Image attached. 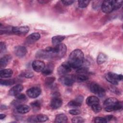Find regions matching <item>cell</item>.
<instances>
[{"label": "cell", "instance_id": "484cf974", "mask_svg": "<svg viewBox=\"0 0 123 123\" xmlns=\"http://www.w3.org/2000/svg\"><path fill=\"white\" fill-rule=\"evenodd\" d=\"M30 105L33 110L35 111H38L40 109V103L38 101H34L32 102Z\"/></svg>", "mask_w": 123, "mask_h": 123}, {"label": "cell", "instance_id": "5bb4252c", "mask_svg": "<svg viewBox=\"0 0 123 123\" xmlns=\"http://www.w3.org/2000/svg\"><path fill=\"white\" fill-rule=\"evenodd\" d=\"M24 87L21 85H17L13 86L9 91V94L11 96H16V95L20 93L23 90Z\"/></svg>", "mask_w": 123, "mask_h": 123}, {"label": "cell", "instance_id": "4fadbf2b", "mask_svg": "<svg viewBox=\"0 0 123 123\" xmlns=\"http://www.w3.org/2000/svg\"><path fill=\"white\" fill-rule=\"evenodd\" d=\"M27 49L24 46H17L15 48V54L18 57L21 58L24 57L27 53Z\"/></svg>", "mask_w": 123, "mask_h": 123}, {"label": "cell", "instance_id": "8d00e7d4", "mask_svg": "<svg viewBox=\"0 0 123 123\" xmlns=\"http://www.w3.org/2000/svg\"><path fill=\"white\" fill-rule=\"evenodd\" d=\"M54 80H55V78L54 77H51L48 78L46 80V83L47 85H49L51 84L54 81Z\"/></svg>", "mask_w": 123, "mask_h": 123}, {"label": "cell", "instance_id": "cb8c5ba5", "mask_svg": "<svg viewBox=\"0 0 123 123\" xmlns=\"http://www.w3.org/2000/svg\"><path fill=\"white\" fill-rule=\"evenodd\" d=\"M74 76L75 81L77 82H83L88 79V76L83 74H79L78 75Z\"/></svg>", "mask_w": 123, "mask_h": 123}, {"label": "cell", "instance_id": "83f0119b", "mask_svg": "<svg viewBox=\"0 0 123 123\" xmlns=\"http://www.w3.org/2000/svg\"><path fill=\"white\" fill-rule=\"evenodd\" d=\"M15 83L14 80L9 79V80H0V84L2 86H11L14 84Z\"/></svg>", "mask_w": 123, "mask_h": 123}, {"label": "cell", "instance_id": "d590c367", "mask_svg": "<svg viewBox=\"0 0 123 123\" xmlns=\"http://www.w3.org/2000/svg\"><path fill=\"white\" fill-rule=\"evenodd\" d=\"M69 112L72 115H78L81 113V111L78 109H73L70 110Z\"/></svg>", "mask_w": 123, "mask_h": 123}, {"label": "cell", "instance_id": "5b68a950", "mask_svg": "<svg viewBox=\"0 0 123 123\" xmlns=\"http://www.w3.org/2000/svg\"><path fill=\"white\" fill-rule=\"evenodd\" d=\"M90 89L92 93L97 94L101 97H103L105 94V90L96 83H92L90 84Z\"/></svg>", "mask_w": 123, "mask_h": 123}, {"label": "cell", "instance_id": "30bf717a", "mask_svg": "<svg viewBox=\"0 0 123 123\" xmlns=\"http://www.w3.org/2000/svg\"><path fill=\"white\" fill-rule=\"evenodd\" d=\"M32 66L34 70L37 72H42L45 67V63L39 60L34 61L32 63Z\"/></svg>", "mask_w": 123, "mask_h": 123}, {"label": "cell", "instance_id": "e0dca14e", "mask_svg": "<svg viewBox=\"0 0 123 123\" xmlns=\"http://www.w3.org/2000/svg\"><path fill=\"white\" fill-rule=\"evenodd\" d=\"M86 103L88 106H91L96 104H99V100L98 97L94 96H91L86 98Z\"/></svg>", "mask_w": 123, "mask_h": 123}, {"label": "cell", "instance_id": "52a82bcc", "mask_svg": "<svg viewBox=\"0 0 123 123\" xmlns=\"http://www.w3.org/2000/svg\"><path fill=\"white\" fill-rule=\"evenodd\" d=\"M56 48V58H61L65 54L67 48L65 44L61 43L55 46Z\"/></svg>", "mask_w": 123, "mask_h": 123}, {"label": "cell", "instance_id": "d6a6232c", "mask_svg": "<svg viewBox=\"0 0 123 123\" xmlns=\"http://www.w3.org/2000/svg\"><path fill=\"white\" fill-rule=\"evenodd\" d=\"M16 98L18 100H24L26 99V96L24 94L19 93L15 96Z\"/></svg>", "mask_w": 123, "mask_h": 123}, {"label": "cell", "instance_id": "603a6c76", "mask_svg": "<svg viewBox=\"0 0 123 123\" xmlns=\"http://www.w3.org/2000/svg\"><path fill=\"white\" fill-rule=\"evenodd\" d=\"M107 59V56L104 53H99L98 57L97 62L98 64H101L104 63Z\"/></svg>", "mask_w": 123, "mask_h": 123}, {"label": "cell", "instance_id": "ba28073f", "mask_svg": "<svg viewBox=\"0 0 123 123\" xmlns=\"http://www.w3.org/2000/svg\"><path fill=\"white\" fill-rule=\"evenodd\" d=\"M41 90L38 87H33L29 88L26 91L27 96L32 98H35L38 97L41 94Z\"/></svg>", "mask_w": 123, "mask_h": 123}, {"label": "cell", "instance_id": "f35d334b", "mask_svg": "<svg viewBox=\"0 0 123 123\" xmlns=\"http://www.w3.org/2000/svg\"><path fill=\"white\" fill-rule=\"evenodd\" d=\"M105 118H106V120H107V122H108L110 121V120H111V119H112L113 116H112V115H109L105 117Z\"/></svg>", "mask_w": 123, "mask_h": 123}, {"label": "cell", "instance_id": "1f68e13d", "mask_svg": "<svg viewBox=\"0 0 123 123\" xmlns=\"http://www.w3.org/2000/svg\"><path fill=\"white\" fill-rule=\"evenodd\" d=\"M95 122L96 123H106L107 121L105 118L101 117H97L95 118Z\"/></svg>", "mask_w": 123, "mask_h": 123}, {"label": "cell", "instance_id": "44dd1931", "mask_svg": "<svg viewBox=\"0 0 123 123\" xmlns=\"http://www.w3.org/2000/svg\"><path fill=\"white\" fill-rule=\"evenodd\" d=\"M67 117L64 114H59L57 115L55 119V123H64L67 122Z\"/></svg>", "mask_w": 123, "mask_h": 123}, {"label": "cell", "instance_id": "6da1fadb", "mask_svg": "<svg viewBox=\"0 0 123 123\" xmlns=\"http://www.w3.org/2000/svg\"><path fill=\"white\" fill-rule=\"evenodd\" d=\"M84 56L82 51L79 49L73 50L70 54L68 63L72 68L78 69L83 65Z\"/></svg>", "mask_w": 123, "mask_h": 123}, {"label": "cell", "instance_id": "f546056e", "mask_svg": "<svg viewBox=\"0 0 123 123\" xmlns=\"http://www.w3.org/2000/svg\"><path fill=\"white\" fill-rule=\"evenodd\" d=\"M72 122L74 123H82L85 122L84 119L80 116H76L73 117L72 119Z\"/></svg>", "mask_w": 123, "mask_h": 123}, {"label": "cell", "instance_id": "8fae6325", "mask_svg": "<svg viewBox=\"0 0 123 123\" xmlns=\"http://www.w3.org/2000/svg\"><path fill=\"white\" fill-rule=\"evenodd\" d=\"M61 82L66 86H71L75 82L74 76L72 75H66L62 77L60 79Z\"/></svg>", "mask_w": 123, "mask_h": 123}, {"label": "cell", "instance_id": "4dcf8cb0", "mask_svg": "<svg viewBox=\"0 0 123 123\" xmlns=\"http://www.w3.org/2000/svg\"><path fill=\"white\" fill-rule=\"evenodd\" d=\"M92 110L96 113L99 112L101 110V107L99 104H96L91 106Z\"/></svg>", "mask_w": 123, "mask_h": 123}, {"label": "cell", "instance_id": "d6986e66", "mask_svg": "<svg viewBox=\"0 0 123 123\" xmlns=\"http://www.w3.org/2000/svg\"><path fill=\"white\" fill-rule=\"evenodd\" d=\"M12 59V57L9 55H6L1 58L0 60V68L5 67L9 62Z\"/></svg>", "mask_w": 123, "mask_h": 123}, {"label": "cell", "instance_id": "ac0fdd59", "mask_svg": "<svg viewBox=\"0 0 123 123\" xmlns=\"http://www.w3.org/2000/svg\"><path fill=\"white\" fill-rule=\"evenodd\" d=\"M13 71L10 69H4L0 71V76L1 78H9L12 75Z\"/></svg>", "mask_w": 123, "mask_h": 123}, {"label": "cell", "instance_id": "836d02e7", "mask_svg": "<svg viewBox=\"0 0 123 123\" xmlns=\"http://www.w3.org/2000/svg\"><path fill=\"white\" fill-rule=\"evenodd\" d=\"M6 51V47L5 44L3 42H1L0 44V53H4Z\"/></svg>", "mask_w": 123, "mask_h": 123}, {"label": "cell", "instance_id": "3957f363", "mask_svg": "<svg viewBox=\"0 0 123 123\" xmlns=\"http://www.w3.org/2000/svg\"><path fill=\"white\" fill-rule=\"evenodd\" d=\"M123 2V0H104L101 5V10L104 12L110 13L113 10L120 8L122 5Z\"/></svg>", "mask_w": 123, "mask_h": 123}, {"label": "cell", "instance_id": "9a60e30c", "mask_svg": "<svg viewBox=\"0 0 123 123\" xmlns=\"http://www.w3.org/2000/svg\"><path fill=\"white\" fill-rule=\"evenodd\" d=\"M62 104V99L59 98H53L50 102V106L53 109H57L59 108Z\"/></svg>", "mask_w": 123, "mask_h": 123}, {"label": "cell", "instance_id": "ffe728a7", "mask_svg": "<svg viewBox=\"0 0 123 123\" xmlns=\"http://www.w3.org/2000/svg\"><path fill=\"white\" fill-rule=\"evenodd\" d=\"M65 38V37L63 36L59 35V36H54L52 38V40H51L52 43L54 46H57L61 44V43L64 39Z\"/></svg>", "mask_w": 123, "mask_h": 123}, {"label": "cell", "instance_id": "2e32d148", "mask_svg": "<svg viewBox=\"0 0 123 123\" xmlns=\"http://www.w3.org/2000/svg\"><path fill=\"white\" fill-rule=\"evenodd\" d=\"M16 111L21 114H25L28 112L30 110V107L24 104H21L18 105L16 108Z\"/></svg>", "mask_w": 123, "mask_h": 123}, {"label": "cell", "instance_id": "d4e9b609", "mask_svg": "<svg viewBox=\"0 0 123 123\" xmlns=\"http://www.w3.org/2000/svg\"><path fill=\"white\" fill-rule=\"evenodd\" d=\"M49 119L48 117L46 115L39 114L36 116L37 122H45Z\"/></svg>", "mask_w": 123, "mask_h": 123}, {"label": "cell", "instance_id": "7a4b0ae2", "mask_svg": "<svg viewBox=\"0 0 123 123\" xmlns=\"http://www.w3.org/2000/svg\"><path fill=\"white\" fill-rule=\"evenodd\" d=\"M105 110L108 112L121 110L123 108L122 102L119 101L115 98H109L104 102Z\"/></svg>", "mask_w": 123, "mask_h": 123}, {"label": "cell", "instance_id": "e575fe53", "mask_svg": "<svg viewBox=\"0 0 123 123\" xmlns=\"http://www.w3.org/2000/svg\"><path fill=\"white\" fill-rule=\"evenodd\" d=\"M23 76H24L25 77V78H31L33 76H34V74H33L31 72H29V71H26V72H24L23 74Z\"/></svg>", "mask_w": 123, "mask_h": 123}, {"label": "cell", "instance_id": "277c9868", "mask_svg": "<svg viewBox=\"0 0 123 123\" xmlns=\"http://www.w3.org/2000/svg\"><path fill=\"white\" fill-rule=\"evenodd\" d=\"M106 79L110 83L117 85L118 82L123 79V75L122 74H117L113 73H108L105 75Z\"/></svg>", "mask_w": 123, "mask_h": 123}, {"label": "cell", "instance_id": "4316f807", "mask_svg": "<svg viewBox=\"0 0 123 123\" xmlns=\"http://www.w3.org/2000/svg\"><path fill=\"white\" fill-rule=\"evenodd\" d=\"M81 102H79L78 100H77L76 99L72 100L70 101L68 103V106L71 107H74V108H76L79 107L81 105Z\"/></svg>", "mask_w": 123, "mask_h": 123}, {"label": "cell", "instance_id": "7402d4cb", "mask_svg": "<svg viewBox=\"0 0 123 123\" xmlns=\"http://www.w3.org/2000/svg\"><path fill=\"white\" fill-rule=\"evenodd\" d=\"M53 68V64L52 63H49L47 65L46 67H45L44 70L42 71V74L46 75H49L52 73Z\"/></svg>", "mask_w": 123, "mask_h": 123}, {"label": "cell", "instance_id": "ab89813d", "mask_svg": "<svg viewBox=\"0 0 123 123\" xmlns=\"http://www.w3.org/2000/svg\"><path fill=\"white\" fill-rule=\"evenodd\" d=\"M5 117H6V115L4 114L1 113V114H0V119L1 120L3 119Z\"/></svg>", "mask_w": 123, "mask_h": 123}, {"label": "cell", "instance_id": "9c48e42d", "mask_svg": "<svg viewBox=\"0 0 123 123\" xmlns=\"http://www.w3.org/2000/svg\"><path fill=\"white\" fill-rule=\"evenodd\" d=\"M71 68L68 62L63 63L58 68V73L60 75H65L71 71Z\"/></svg>", "mask_w": 123, "mask_h": 123}, {"label": "cell", "instance_id": "74e56055", "mask_svg": "<svg viewBox=\"0 0 123 123\" xmlns=\"http://www.w3.org/2000/svg\"><path fill=\"white\" fill-rule=\"evenodd\" d=\"M62 2L65 5H70L74 2V0H62Z\"/></svg>", "mask_w": 123, "mask_h": 123}, {"label": "cell", "instance_id": "f1b7e54d", "mask_svg": "<svg viewBox=\"0 0 123 123\" xmlns=\"http://www.w3.org/2000/svg\"><path fill=\"white\" fill-rule=\"evenodd\" d=\"M90 2V1L88 0H78V5L79 7L81 8H84L86 7L89 4Z\"/></svg>", "mask_w": 123, "mask_h": 123}, {"label": "cell", "instance_id": "8992f818", "mask_svg": "<svg viewBox=\"0 0 123 123\" xmlns=\"http://www.w3.org/2000/svg\"><path fill=\"white\" fill-rule=\"evenodd\" d=\"M29 30V28L27 26H15L12 27V33L17 35H25L26 34Z\"/></svg>", "mask_w": 123, "mask_h": 123}, {"label": "cell", "instance_id": "7c38bea8", "mask_svg": "<svg viewBox=\"0 0 123 123\" xmlns=\"http://www.w3.org/2000/svg\"><path fill=\"white\" fill-rule=\"evenodd\" d=\"M40 37V35L38 33H34L29 35L25 39V43L27 44H31L35 43Z\"/></svg>", "mask_w": 123, "mask_h": 123}]
</instances>
